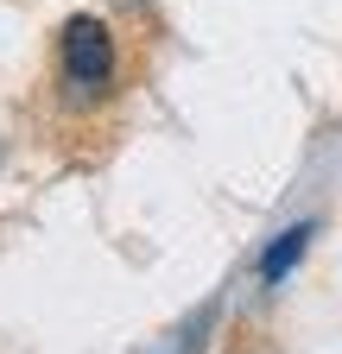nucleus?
<instances>
[{
	"mask_svg": "<svg viewBox=\"0 0 342 354\" xmlns=\"http://www.w3.org/2000/svg\"><path fill=\"white\" fill-rule=\"evenodd\" d=\"M305 247H311V221H298V228H285V234H279V241L260 253V279H267V285H279V279L291 272V266L305 259Z\"/></svg>",
	"mask_w": 342,
	"mask_h": 354,
	"instance_id": "2",
	"label": "nucleus"
},
{
	"mask_svg": "<svg viewBox=\"0 0 342 354\" xmlns=\"http://www.w3.org/2000/svg\"><path fill=\"white\" fill-rule=\"evenodd\" d=\"M114 76H120V51H114L108 19H96V13L64 19V32H57V82H64V95L70 102H96V95L114 88Z\"/></svg>",
	"mask_w": 342,
	"mask_h": 354,
	"instance_id": "1",
	"label": "nucleus"
}]
</instances>
